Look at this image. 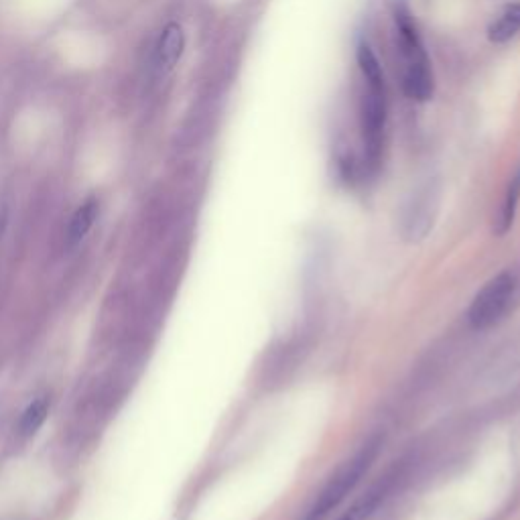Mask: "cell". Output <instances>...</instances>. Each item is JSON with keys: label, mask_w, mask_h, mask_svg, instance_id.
Segmentation results:
<instances>
[{"label": "cell", "mask_w": 520, "mask_h": 520, "mask_svg": "<svg viewBox=\"0 0 520 520\" xmlns=\"http://www.w3.org/2000/svg\"><path fill=\"white\" fill-rule=\"evenodd\" d=\"M9 228V210L7 208H0V242H3L5 234Z\"/></svg>", "instance_id": "obj_11"}, {"label": "cell", "mask_w": 520, "mask_h": 520, "mask_svg": "<svg viewBox=\"0 0 520 520\" xmlns=\"http://www.w3.org/2000/svg\"><path fill=\"white\" fill-rule=\"evenodd\" d=\"M397 25V51L401 55V72L405 94L413 100L425 102L433 94V76L429 57L413 23V17L405 5L395 9Z\"/></svg>", "instance_id": "obj_2"}, {"label": "cell", "mask_w": 520, "mask_h": 520, "mask_svg": "<svg viewBox=\"0 0 520 520\" xmlns=\"http://www.w3.org/2000/svg\"><path fill=\"white\" fill-rule=\"evenodd\" d=\"M514 293L516 279L512 273H500L494 279H490L472 301L468 313L472 328L478 332L492 328L494 323H498L506 315L508 307L512 305Z\"/></svg>", "instance_id": "obj_3"}, {"label": "cell", "mask_w": 520, "mask_h": 520, "mask_svg": "<svg viewBox=\"0 0 520 520\" xmlns=\"http://www.w3.org/2000/svg\"><path fill=\"white\" fill-rule=\"evenodd\" d=\"M518 200H520V169H518V173L512 177V181H510V185H508V191H506V200H504L502 214H500V232H502V234L510 228V224H512V220H514Z\"/></svg>", "instance_id": "obj_9"}, {"label": "cell", "mask_w": 520, "mask_h": 520, "mask_svg": "<svg viewBox=\"0 0 520 520\" xmlns=\"http://www.w3.org/2000/svg\"><path fill=\"white\" fill-rule=\"evenodd\" d=\"M358 65L366 82V92L362 100V133L366 145L368 163L374 167L382 151V133L386 124V86L380 61L368 43L358 47Z\"/></svg>", "instance_id": "obj_1"}, {"label": "cell", "mask_w": 520, "mask_h": 520, "mask_svg": "<svg viewBox=\"0 0 520 520\" xmlns=\"http://www.w3.org/2000/svg\"><path fill=\"white\" fill-rule=\"evenodd\" d=\"M96 216H98V202H96L94 198L86 200V202L78 208V212H76L74 218H72L70 232H68V244H70L72 248L78 246V244L86 238V234H88L90 228L94 226Z\"/></svg>", "instance_id": "obj_6"}, {"label": "cell", "mask_w": 520, "mask_h": 520, "mask_svg": "<svg viewBox=\"0 0 520 520\" xmlns=\"http://www.w3.org/2000/svg\"><path fill=\"white\" fill-rule=\"evenodd\" d=\"M520 31V7L506 9L504 15H500L492 27H490V39L494 43H506Z\"/></svg>", "instance_id": "obj_8"}, {"label": "cell", "mask_w": 520, "mask_h": 520, "mask_svg": "<svg viewBox=\"0 0 520 520\" xmlns=\"http://www.w3.org/2000/svg\"><path fill=\"white\" fill-rule=\"evenodd\" d=\"M370 460H372V449H364L362 453H358L356 458L336 476V480L325 488V492L319 496L315 508L309 512V516L305 520H321L325 514L332 512L358 484V480L366 472Z\"/></svg>", "instance_id": "obj_4"}, {"label": "cell", "mask_w": 520, "mask_h": 520, "mask_svg": "<svg viewBox=\"0 0 520 520\" xmlns=\"http://www.w3.org/2000/svg\"><path fill=\"white\" fill-rule=\"evenodd\" d=\"M183 45H185V35L181 25L169 23L161 33L155 51V65L161 74H167L175 68L183 53Z\"/></svg>", "instance_id": "obj_5"}, {"label": "cell", "mask_w": 520, "mask_h": 520, "mask_svg": "<svg viewBox=\"0 0 520 520\" xmlns=\"http://www.w3.org/2000/svg\"><path fill=\"white\" fill-rule=\"evenodd\" d=\"M49 413V399L47 397H39L35 399L23 413L21 423H19V431L23 437H31L39 431V427L45 423Z\"/></svg>", "instance_id": "obj_7"}, {"label": "cell", "mask_w": 520, "mask_h": 520, "mask_svg": "<svg viewBox=\"0 0 520 520\" xmlns=\"http://www.w3.org/2000/svg\"><path fill=\"white\" fill-rule=\"evenodd\" d=\"M380 498H382V490H372V492H368L362 500H358L348 512H344L338 520H366L372 512H374V508H376V504L380 502Z\"/></svg>", "instance_id": "obj_10"}]
</instances>
